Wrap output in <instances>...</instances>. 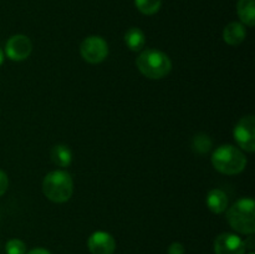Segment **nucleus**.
Instances as JSON below:
<instances>
[{
  "label": "nucleus",
  "mask_w": 255,
  "mask_h": 254,
  "mask_svg": "<svg viewBox=\"0 0 255 254\" xmlns=\"http://www.w3.org/2000/svg\"><path fill=\"white\" fill-rule=\"evenodd\" d=\"M32 51L31 40L21 34L10 37L5 45V54L12 61H24Z\"/></svg>",
  "instance_id": "nucleus-7"
},
{
  "label": "nucleus",
  "mask_w": 255,
  "mask_h": 254,
  "mask_svg": "<svg viewBox=\"0 0 255 254\" xmlns=\"http://www.w3.org/2000/svg\"><path fill=\"white\" fill-rule=\"evenodd\" d=\"M134 5L143 15H153L161 9L162 0H134Z\"/></svg>",
  "instance_id": "nucleus-16"
},
{
  "label": "nucleus",
  "mask_w": 255,
  "mask_h": 254,
  "mask_svg": "<svg viewBox=\"0 0 255 254\" xmlns=\"http://www.w3.org/2000/svg\"><path fill=\"white\" fill-rule=\"evenodd\" d=\"M216 254H244L246 244L239 236L233 233H222L214 241Z\"/></svg>",
  "instance_id": "nucleus-8"
},
{
  "label": "nucleus",
  "mask_w": 255,
  "mask_h": 254,
  "mask_svg": "<svg viewBox=\"0 0 255 254\" xmlns=\"http://www.w3.org/2000/svg\"><path fill=\"white\" fill-rule=\"evenodd\" d=\"M7 186H9V178H7L6 173L0 169V197L6 192Z\"/></svg>",
  "instance_id": "nucleus-18"
},
{
  "label": "nucleus",
  "mask_w": 255,
  "mask_h": 254,
  "mask_svg": "<svg viewBox=\"0 0 255 254\" xmlns=\"http://www.w3.org/2000/svg\"><path fill=\"white\" fill-rule=\"evenodd\" d=\"M192 148L196 153L204 154L208 153L212 148V139L208 134L206 133H198L193 137L192 141Z\"/></svg>",
  "instance_id": "nucleus-15"
},
{
  "label": "nucleus",
  "mask_w": 255,
  "mask_h": 254,
  "mask_svg": "<svg viewBox=\"0 0 255 254\" xmlns=\"http://www.w3.org/2000/svg\"><path fill=\"white\" fill-rule=\"evenodd\" d=\"M136 66L147 79L161 80L171 72L172 61L163 51L148 49L138 55L136 59Z\"/></svg>",
  "instance_id": "nucleus-2"
},
{
  "label": "nucleus",
  "mask_w": 255,
  "mask_h": 254,
  "mask_svg": "<svg viewBox=\"0 0 255 254\" xmlns=\"http://www.w3.org/2000/svg\"><path fill=\"white\" fill-rule=\"evenodd\" d=\"M51 161L59 167H67L72 162V152L66 144H56L51 149Z\"/></svg>",
  "instance_id": "nucleus-14"
},
{
  "label": "nucleus",
  "mask_w": 255,
  "mask_h": 254,
  "mask_svg": "<svg viewBox=\"0 0 255 254\" xmlns=\"http://www.w3.org/2000/svg\"><path fill=\"white\" fill-rule=\"evenodd\" d=\"M6 254H26V244L20 239H10L5 246Z\"/></svg>",
  "instance_id": "nucleus-17"
},
{
  "label": "nucleus",
  "mask_w": 255,
  "mask_h": 254,
  "mask_svg": "<svg viewBox=\"0 0 255 254\" xmlns=\"http://www.w3.org/2000/svg\"><path fill=\"white\" fill-rule=\"evenodd\" d=\"M4 62V52H2V50L0 49V65Z\"/></svg>",
  "instance_id": "nucleus-21"
},
{
  "label": "nucleus",
  "mask_w": 255,
  "mask_h": 254,
  "mask_svg": "<svg viewBox=\"0 0 255 254\" xmlns=\"http://www.w3.org/2000/svg\"><path fill=\"white\" fill-rule=\"evenodd\" d=\"M249 254H254V252H251V253H249Z\"/></svg>",
  "instance_id": "nucleus-22"
},
{
  "label": "nucleus",
  "mask_w": 255,
  "mask_h": 254,
  "mask_svg": "<svg viewBox=\"0 0 255 254\" xmlns=\"http://www.w3.org/2000/svg\"><path fill=\"white\" fill-rule=\"evenodd\" d=\"M26 254H51L50 253L47 249H44V248H35V249H31L30 252H27Z\"/></svg>",
  "instance_id": "nucleus-20"
},
{
  "label": "nucleus",
  "mask_w": 255,
  "mask_h": 254,
  "mask_svg": "<svg viewBox=\"0 0 255 254\" xmlns=\"http://www.w3.org/2000/svg\"><path fill=\"white\" fill-rule=\"evenodd\" d=\"M233 136L243 151L253 153L255 151V117L253 115L242 117L233 129Z\"/></svg>",
  "instance_id": "nucleus-6"
},
{
  "label": "nucleus",
  "mask_w": 255,
  "mask_h": 254,
  "mask_svg": "<svg viewBox=\"0 0 255 254\" xmlns=\"http://www.w3.org/2000/svg\"><path fill=\"white\" fill-rule=\"evenodd\" d=\"M237 11L242 24L249 27L255 25V0H238Z\"/></svg>",
  "instance_id": "nucleus-12"
},
{
  "label": "nucleus",
  "mask_w": 255,
  "mask_h": 254,
  "mask_svg": "<svg viewBox=\"0 0 255 254\" xmlns=\"http://www.w3.org/2000/svg\"><path fill=\"white\" fill-rule=\"evenodd\" d=\"M227 219L232 229L251 236L255 232V203L252 198H242L227 208Z\"/></svg>",
  "instance_id": "nucleus-3"
},
{
  "label": "nucleus",
  "mask_w": 255,
  "mask_h": 254,
  "mask_svg": "<svg viewBox=\"0 0 255 254\" xmlns=\"http://www.w3.org/2000/svg\"><path fill=\"white\" fill-rule=\"evenodd\" d=\"M184 247L183 244L179 242H173L171 246L168 247V254H184Z\"/></svg>",
  "instance_id": "nucleus-19"
},
{
  "label": "nucleus",
  "mask_w": 255,
  "mask_h": 254,
  "mask_svg": "<svg viewBox=\"0 0 255 254\" xmlns=\"http://www.w3.org/2000/svg\"><path fill=\"white\" fill-rule=\"evenodd\" d=\"M87 247L91 254H114L116 249V242L114 237L107 232L97 231L89 237Z\"/></svg>",
  "instance_id": "nucleus-9"
},
{
  "label": "nucleus",
  "mask_w": 255,
  "mask_h": 254,
  "mask_svg": "<svg viewBox=\"0 0 255 254\" xmlns=\"http://www.w3.org/2000/svg\"><path fill=\"white\" fill-rule=\"evenodd\" d=\"M206 203L209 211L216 214H221L226 212L227 208H228V197H227V194L222 189L214 188L209 191L208 194H207Z\"/></svg>",
  "instance_id": "nucleus-11"
},
{
  "label": "nucleus",
  "mask_w": 255,
  "mask_h": 254,
  "mask_svg": "<svg viewBox=\"0 0 255 254\" xmlns=\"http://www.w3.org/2000/svg\"><path fill=\"white\" fill-rule=\"evenodd\" d=\"M42 193L54 203H65L74 193V179L71 174L62 169L52 171L42 181Z\"/></svg>",
  "instance_id": "nucleus-1"
},
{
  "label": "nucleus",
  "mask_w": 255,
  "mask_h": 254,
  "mask_svg": "<svg viewBox=\"0 0 255 254\" xmlns=\"http://www.w3.org/2000/svg\"><path fill=\"white\" fill-rule=\"evenodd\" d=\"M247 30L242 22L232 21L224 27L223 30V40L231 46L241 45L246 40Z\"/></svg>",
  "instance_id": "nucleus-10"
},
{
  "label": "nucleus",
  "mask_w": 255,
  "mask_h": 254,
  "mask_svg": "<svg viewBox=\"0 0 255 254\" xmlns=\"http://www.w3.org/2000/svg\"><path fill=\"white\" fill-rule=\"evenodd\" d=\"M125 44L131 51L138 52L144 47L146 36H144L143 31L138 27H129L125 34Z\"/></svg>",
  "instance_id": "nucleus-13"
},
{
  "label": "nucleus",
  "mask_w": 255,
  "mask_h": 254,
  "mask_svg": "<svg viewBox=\"0 0 255 254\" xmlns=\"http://www.w3.org/2000/svg\"><path fill=\"white\" fill-rule=\"evenodd\" d=\"M80 54L89 64H100L105 61L109 55V45L106 40L97 35L86 37L80 45Z\"/></svg>",
  "instance_id": "nucleus-5"
},
{
  "label": "nucleus",
  "mask_w": 255,
  "mask_h": 254,
  "mask_svg": "<svg viewBox=\"0 0 255 254\" xmlns=\"http://www.w3.org/2000/svg\"><path fill=\"white\" fill-rule=\"evenodd\" d=\"M247 163V157L243 152L232 144L219 146L212 154V164L221 173L227 176H234L244 171Z\"/></svg>",
  "instance_id": "nucleus-4"
}]
</instances>
